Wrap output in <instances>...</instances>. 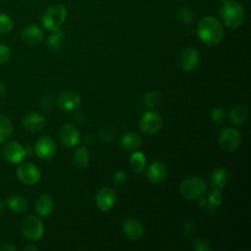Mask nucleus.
<instances>
[{"mask_svg":"<svg viewBox=\"0 0 251 251\" xmlns=\"http://www.w3.org/2000/svg\"><path fill=\"white\" fill-rule=\"evenodd\" d=\"M16 250L17 248L12 243H9V242L2 243L0 246V251H16Z\"/></svg>","mask_w":251,"mask_h":251,"instance_id":"38","label":"nucleus"},{"mask_svg":"<svg viewBox=\"0 0 251 251\" xmlns=\"http://www.w3.org/2000/svg\"><path fill=\"white\" fill-rule=\"evenodd\" d=\"M34 151L39 158L48 160L54 156L56 152V144L50 136H41L35 142Z\"/></svg>","mask_w":251,"mask_h":251,"instance_id":"13","label":"nucleus"},{"mask_svg":"<svg viewBox=\"0 0 251 251\" xmlns=\"http://www.w3.org/2000/svg\"><path fill=\"white\" fill-rule=\"evenodd\" d=\"M146 176L152 183H161L167 177V168L162 162L155 161L149 165Z\"/></svg>","mask_w":251,"mask_h":251,"instance_id":"16","label":"nucleus"},{"mask_svg":"<svg viewBox=\"0 0 251 251\" xmlns=\"http://www.w3.org/2000/svg\"><path fill=\"white\" fill-rule=\"evenodd\" d=\"M6 205L14 213H24L28 208L26 199L19 194L10 195L6 200Z\"/></svg>","mask_w":251,"mask_h":251,"instance_id":"23","label":"nucleus"},{"mask_svg":"<svg viewBox=\"0 0 251 251\" xmlns=\"http://www.w3.org/2000/svg\"><path fill=\"white\" fill-rule=\"evenodd\" d=\"M142 144L141 136L132 131H128L125 133L120 139V146L125 151H134L138 149Z\"/></svg>","mask_w":251,"mask_h":251,"instance_id":"19","label":"nucleus"},{"mask_svg":"<svg viewBox=\"0 0 251 251\" xmlns=\"http://www.w3.org/2000/svg\"><path fill=\"white\" fill-rule=\"evenodd\" d=\"M219 17L226 26L229 28H237L244 22L245 12L239 3L226 1L221 7Z\"/></svg>","mask_w":251,"mask_h":251,"instance_id":"2","label":"nucleus"},{"mask_svg":"<svg viewBox=\"0 0 251 251\" xmlns=\"http://www.w3.org/2000/svg\"><path fill=\"white\" fill-rule=\"evenodd\" d=\"M22 40L28 45H36L40 43L44 37L42 28L37 25H29L25 27L21 34Z\"/></svg>","mask_w":251,"mask_h":251,"instance_id":"15","label":"nucleus"},{"mask_svg":"<svg viewBox=\"0 0 251 251\" xmlns=\"http://www.w3.org/2000/svg\"><path fill=\"white\" fill-rule=\"evenodd\" d=\"M228 173L224 168H218L214 170L210 175V185L213 189L222 190L226 187V185L228 182Z\"/></svg>","mask_w":251,"mask_h":251,"instance_id":"20","label":"nucleus"},{"mask_svg":"<svg viewBox=\"0 0 251 251\" xmlns=\"http://www.w3.org/2000/svg\"><path fill=\"white\" fill-rule=\"evenodd\" d=\"M224 34L222 24L214 17H204L197 25V35L206 45L214 46L219 44L223 40Z\"/></svg>","mask_w":251,"mask_h":251,"instance_id":"1","label":"nucleus"},{"mask_svg":"<svg viewBox=\"0 0 251 251\" xmlns=\"http://www.w3.org/2000/svg\"><path fill=\"white\" fill-rule=\"evenodd\" d=\"M195 227H196V226L192 221H187L183 226V231H184L185 236L186 237L192 236L193 232L195 231Z\"/></svg>","mask_w":251,"mask_h":251,"instance_id":"37","label":"nucleus"},{"mask_svg":"<svg viewBox=\"0 0 251 251\" xmlns=\"http://www.w3.org/2000/svg\"><path fill=\"white\" fill-rule=\"evenodd\" d=\"M123 230L128 238L133 240L139 239L143 235V226L141 222L133 218H129L124 223Z\"/></svg>","mask_w":251,"mask_h":251,"instance_id":"18","label":"nucleus"},{"mask_svg":"<svg viewBox=\"0 0 251 251\" xmlns=\"http://www.w3.org/2000/svg\"><path fill=\"white\" fill-rule=\"evenodd\" d=\"M218 143L220 147L226 152H231L237 149L241 143V134L238 129L233 127H226L221 130Z\"/></svg>","mask_w":251,"mask_h":251,"instance_id":"7","label":"nucleus"},{"mask_svg":"<svg viewBox=\"0 0 251 251\" xmlns=\"http://www.w3.org/2000/svg\"><path fill=\"white\" fill-rule=\"evenodd\" d=\"M35 211L41 217L49 216L54 209V202L50 195L40 194L35 201Z\"/></svg>","mask_w":251,"mask_h":251,"instance_id":"21","label":"nucleus"},{"mask_svg":"<svg viewBox=\"0 0 251 251\" xmlns=\"http://www.w3.org/2000/svg\"><path fill=\"white\" fill-rule=\"evenodd\" d=\"M14 26V23L12 21V19L4 14V13H0V33H9Z\"/></svg>","mask_w":251,"mask_h":251,"instance_id":"30","label":"nucleus"},{"mask_svg":"<svg viewBox=\"0 0 251 251\" xmlns=\"http://www.w3.org/2000/svg\"><path fill=\"white\" fill-rule=\"evenodd\" d=\"M162 125L163 120L161 115L154 110L145 112L139 120V128L143 133L147 135H153L159 132Z\"/></svg>","mask_w":251,"mask_h":251,"instance_id":"6","label":"nucleus"},{"mask_svg":"<svg viewBox=\"0 0 251 251\" xmlns=\"http://www.w3.org/2000/svg\"><path fill=\"white\" fill-rule=\"evenodd\" d=\"M25 251H36L37 250V247L36 246H34V245H27L26 247H25V249H24Z\"/></svg>","mask_w":251,"mask_h":251,"instance_id":"39","label":"nucleus"},{"mask_svg":"<svg viewBox=\"0 0 251 251\" xmlns=\"http://www.w3.org/2000/svg\"><path fill=\"white\" fill-rule=\"evenodd\" d=\"M54 105V100L50 96H44L40 100V107L45 111H50Z\"/></svg>","mask_w":251,"mask_h":251,"instance_id":"36","label":"nucleus"},{"mask_svg":"<svg viewBox=\"0 0 251 251\" xmlns=\"http://www.w3.org/2000/svg\"><path fill=\"white\" fill-rule=\"evenodd\" d=\"M4 208H5V204H4V202L2 200H0V214L3 212Z\"/></svg>","mask_w":251,"mask_h":251,"instance_id":"41","label":"nucleus"},{"mask_svg":"<svg viewBox=\"0 0 251 251\" xmlns=\"http://www.w3.org/2000/svg\"><path fill=\"white\" fill-rule=\"evenodd\" d=\"M179 191L184 198L189 200H197L205 196L207 192V185L201 177L190 176L181 181Z\"/></svg>","mask_w":251,"mask_h":251,"instance_id":"4","label":"nucleus"},{"mask_svg":"<svg viewBox=\"0 0 251 251\" xmlns=\"http://www.w3.org/2000/svg\"><path fill=\"white\" fill-rule=\"evenodd\" d=\"M17 176L25 184L32 185L40 180L41 173L32 163H23L17 168Z\"/></svg>","mask_w":251,"mask_h":251,"instance_id":"8","label":"nucleus"},{"mask_svg":"<svg viewBox=\"0 0 251 251\" xmlns=\"http://www.w3.org/2000/svg\"><path fill=\"white\" fill-rule=\"evenodd\" d=\"M53 33L50 34L46 40V46L49 50L52 51H58L61 48L63 37H64V32L60 29L56 31H52Z\"/></svg>","mask_w":251,"mask_h":251,"instance_id":"27","label":"nucleus"},{"mask_svg":"<svg viewBox=\"0 0 251 251\" xmlns=\"http://www.w3.org/2000/svg\"><path fill=\"white\" fill-rule=\"evenodd\" d=\"M66 18L67 8L62 4H54L43 12L41 16V24L46 29L56 31L60 29Z\"/></svg>","mask_w":251,"mask_h":251,"instance_id":"3","label":"nucleus"},{"mask_svg":"<svg viewBox=\"0 0 251 251\" xmlns=\"http://www.w3.org/2000/svg\"><path fill=\"white\" fill-rule=\"evenodd\" d=\"M4 94H5V87H4V85L0 82V97L4 96Z\"/></svg>","mask_w":251,"mask_h":251,"instance_id":"40","label":"nucleus"},{"mask_svg":"<svg viewBox=\"0 0 251 251\" xmlns=\"http://www.w3.org/2000/svg\"><path fill=\"white\" fill-rule=\"evenodd\" d=\"M73 161L74 164L79 168V169H84L88 166L89 163V153L86 147H79L77 148L73 156Z\"/></svg>","mask_w":251,"mask_h":251,"instance_id":"25","label":"nucleus"},{"mask_svg":"<svg viewBox=\"0 0 251 251\" xmlns=\"http://www.w3.org/2000/svg\"><path fill=\"white\" fill-rule=\"evenodd\" d=\"M58 135L60 141L68 147L76 146L80 140V133L78 129L71 124H65L62 126L59 129Z\"/></svg>","mask_w":251,"mask_h":251,"instance_id":"12","label":"nucleus"},{"mask_svg":"<svg viewBox=\"0 0 251 251\" xmlns=\"http://www.w3.org/2000/svg\"><path fill=\"white\" fill-rule=\"evenodd\" d=\"M211 119L217 125H222L226 120V112L223 108L216 107L211 112Z\"/></svg>","mask_w":251,"mask_h":251,"instance_id":"31","label":"nucleus"},{"mask_svg":"<svg viewBox=\"0 0 251 251\" xmlns=\"http://www.w3.org/2000/svg\"><path fill=\"white\" fill-rule=\"evenodd\" d=\"M200 58L199 54L196 49L192 47L184 48L179 54V66L185 72H192L194 71L199 64Z\"/></svg>","mask_w":251,"mask_h":251,"instance_id":"11","label":"nucleus"},{"mask_svg":"<svg viewBox=\"0 0 251 251\" xmlns=\"http://www.w3.org/2000/svg\"><path fill=\"white\" fill-rule=\"evenodd\" d=\"M176 18L180 23L184 25H190L195 20V14L188 7H179L176 10Z\"/></svg>","mask_w":251,"mask_h":251,"instance_id":"28","label":"nucleus"},{"mask_svg":"<svg viewBox=\"0 0 251 251\" xmlns=\"http://www.w3.org/2000/svg\"><path fill=\"white\" fill-rule=\"evenodd\" d=\"M57 103L59 107L67 112L76 110L80 105L79 95L72 90H65L61 92L58 96Z\"/></svg>","mask_w":251,"mask_h":251,"instance_id":"14","label":"nucleus"},{"mask_svg":"<svg viewBox=\"0 0 251 251\" xmlns=\"http://www.w3.org/2000/svg\"><path fill=\"white\" fill-rule=\"evenodd\" d=\"M13 126L9 118L0 114V143L6 142L12 136Z\"/></svg>","mask_w":251,"mask_h":251,"instance_id":"24","label":"nucleus"},{"mask_svg":"<svg viewBox=\"0 0 251 251\" xmlns=\"http://www.w3.org/2000/svg\"><path fill=\"white\" fill-rule=\"evenodd\" d=\"M130 166L135 173H141L146 165L145 155L140 151H134L130 156Z\"/></svg>","mask_w":251,"mask_h":251,"instance_id":"26","label":"nucleus"},{"mask_svg":"<svg viewBox=\"0 0 251 251\" xmlns=\"http://www.w3.org/2000/svg\"><path fill=\"white\" fill-rule=\"evenodd\" d=\"M117 201L116 192L110 187L101 188L95 196V202L99 210L102 212H107L111 210Z\"/></svg>","mask_w":251,"mask_h":251,"instance_id":"10","label":"nucleus"},{"mask_svg":"<svg viewBox=\"0 0 251 251\" xmlns=\"http://www.w3.org/2000/svg\"><path fill=\"white\" fill-rule=\"evenodd\" d=\"M223 202V194L221 190L213 189V191L208 196V203L210 206L215 207L221 205Z\"/></svg>","mask_w":251,"mask_h":251,"instance_id":"33","label":"nucleus"},{"mask_svg":"<svg viewBox=\"0 0 251 251\" xmlns=\"http://www.w3.org/2000/svg\"><path fill=\"white\" fill-rule=\"evenodd\" d=\"M21 229L24 236L32 241H37L41 239L45 231L42 221L38 217L33 215L27 216L24 219Z\"/></svg>","mask_w":251,"mask_h":251,"instance_id":"5","label":"nucleus"},{"mask_svg":"<svg viewBox=\"0 0 251 251\" xmlns=\"http://www.w3.org/2000/svg\"><path fill=\"white\" fill-rule=\"evenodd\" d=\"M113 182L117 187L123 186L124 184H126V180H127V175L125 171L123 170H118L114 173L113 176H112Z\"/></svg>","mask_w":251,"mask_h":251,"instance_id":"32","label":"nucleus"},{"mask_svg":"<svg viewBox=\"0 0 251 251\" xmlns=\"http://www.w3.org/2000/svg\"><path fill=\"white\" fill-rule=\"evenodd\" d=\"M26 156L25 147L17 141H8L3 147V157L11 164H20Z\"/></svg>","mask_w":251,"mask_h":251,"instance_id":"9","label":"nucleus"},{"mask_svg":"<svg viewBox=\"0 0 251 251\" xmlns=\"http://www.w3.org/2000/svg\"><path fill=\"white\" fill-rule=\"evenodd\" d=\"M11 57V49L7 44L0 43V65L6 63Z\"/></svg>","mask_w":251,"mask_h":251,"instance_id":"34","label":"nucleus"},{"mask_svg":"<svg viewBox=\"0 0 251 251\" xmlns=\"http://www.w3.org/2000/svg\"><path fill=\"white\" fill-rule=\"evenodd\" d=\"M45 118L39 113H29L23 119V126L29 132H37L45 126Z\"/></svg>","mask_w":251,"mask_h":251,"instance_id":"17","label":"nucleus"},{"mask_svg":"<svg viewBox=\"0 0 251 251\" xmlns=\"http://www.w3.org/2000/svg\"><path fill=\"white\" fill-rule=\"evenodd\" d=\"M248 116H249V111L247 107L242 104H237L231 107L228 114L230 122L235 126H239L245 123L248 119Z\"/></svg>","mask_w":251,"mask_h":251,"instance_id":"22","label":"nucleus"},{"mask_svg":"<svg viewBox=\"0 0 251 251\" xmlns=\"http://www.w3.org/2000/svg\"><path fill=\"white\" fill-rule=\"evenodd\" d=\"M193 248L197 251H209L211 250V245L210 243L203 238H198L194 241L193 243Z\"/></svg>","mask_w":251,"mask_h":251,"instance_id":"35","label":"nucleus"},{"mask_svg":"<svg viewBox=\"0 0 251 251\" xmlns=\"http://www.w3.org/2000/svg\"><path fill=\"white\" fill-rule=\"evenodd\" d=\"M162 100V96H161V93L159 91H156V90H153V91H150L146 94L145 98H144V102H145V105L149 108H154L156 106H158L160 104Z\"/></svg>","mask_w":251,"mask_h":251,"instance_id":"29","label":"nucleus"}]
</instances>
